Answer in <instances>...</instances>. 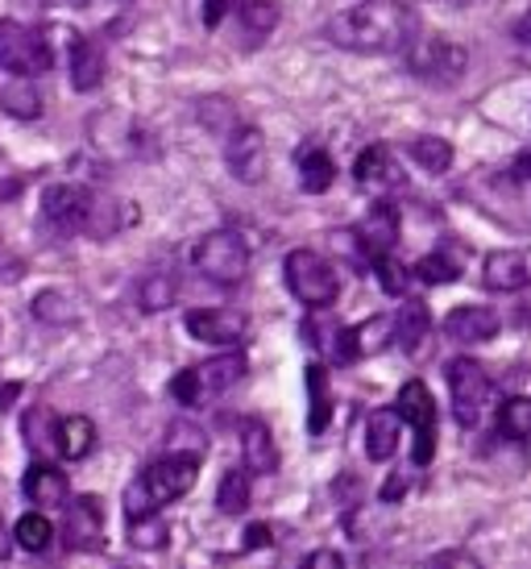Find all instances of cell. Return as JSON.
<instances>
[{
    "instance_id": "cell-1",
    "label": "cell",
    "mask_w": 531,
    "mask_h": 569,
    "mask_svg": "<svg viewBox=\"0 0 531 569\" xmlns=\"http://www.w3.org/2000/svg\"><path fill=\"white\" fill-rule=\"evenodd\" d=\"M329 42L358 54H394L407 50L420 33V17L403 0H365L329 21Z\"/></svg>"
},
{
    "instance_id": "cell-2",
    "label": "cell",
    "mask_w": 531,
    "mask_h": 569,
    "mask_svg": "<svg viewBox=\"0 0 531 569\" xmlns=\"http://www.w3.org/2000/svg\"><path fill=\"white\" fill-rule=\"evenodd\" d=\"M200 458L203 453H167V458L150 461L133 487L126 490V511L129 520H141V516H158V507L183 499L196 478H200Z\"/></svg>"
},
{
    "instance_id": "cell-3",
    "label": "cell",
    "mask_w": 531,
    "mask_h": 569,
    "mask_svg": "<svg viewBox=\"0 0 531 569\" xmlns=\"http://www.w3.org/2000/svg\"><path fill=\"white\" fill-rule=\"evenodd\" d=\"M246 353H220V358H208V362L191 366V370H179L171 379V396L183 403V408H200L208 399L224 396L229 387L246 379Z\"/></svg>"
},
{
    "instance_id": "cell-4",
    "label": "cell",
    "mask_w": 531,
    "mask_h": 569,
    "mask_svg": "<svg viewBox=\"0 0 531 569\" xmlns=\"http://www.w3.org/2000/svg\"><path fill=\"white\" fill-rule=\"evenodd\" d=\"M191 267L200 270L208 283L233 287L250 274V246H246V238L233 233V229H212V233H203V238L196 241Z\"/></svg>"
},
{
    "instance_id": "cell-5",
    "label": "cell",
    "mask_w": 531,
    "mask_h": 569,
    "mask_svg": "<svg viewBox=\"0 0 531 569\" xmlns=\"http://www.w3.org/2000/svg\"><path fill=\"white\" fill-rule=\"evenodd\" d=\"M282 274H287V287L303 308H332L337 296H341V279L324 253L315 250H291L287 262H282Z\"/></svg>"
},
{
    "instance_id": "cell-6",
    "label": "cell",
    "mask_w": 531,
    "mask_h": 569,
    "mask_svg": "<svg viewBox=\"0 0 531 569\" xmlns=\"http://www.w3.org/2000/svg\"><path fill=\"white\" fill-rule=\"evenodd\" d=\"M54 63V50H50L47 33L38 26L13 21V17H0V67L9 76L33 80V76H47Z\"/></svg>"
},
{
    "instance_id": "cell-7",
    "label": "cell",
    "mask_w": 531,
    "mask_h": 569,
    "mask_svg": "<svg viewBox=\"0 0 531 569\" xmlns=\"http://www.w3.org/2000/svg\"><path fill=\"white\" fill-rule=\"evenodd\" d=\"M449 396H453V416L461 428H478L482 425L485 408H490V399H494V382L490 375L482 370V362H473V358H457L449 362Z\"/></svg>"
},
{
    "instance_id": "cell-8",
    "label": "cell",
    "mask_w": 531,
    "mask_h": 569,
    "mask_svg": "<svg viewBox=\"0 0 531 569\" xmlns=\"http://www.w3.org/2000/svg\"><path fill=\"white\" fill-rule=\"evenodd\" d=\"M399 416H403V425L411 428V461L415 466H428V461L437 458V399L432 391L423 387L420 379H411L399 387Z\"/></svg>"
},
{
    "instance_id": "cell-9",
    "label": "cell",
    "mask_w": 531,
    "mask_h": 569,
    "mask_svg": "<svg viewBox=\"0 0 531 569\" xmlns=\"http://www.w3.org/2000/svg\"><path fill=\"white\" fill-rule=\"evenodd\" d=\"M92 208H96V196L88 188H79V183H50L42 191V217L54 233H88V221H92Z\"/></svg>"
},
{
    "instance_id": "cell-10",
    "label": "cell",
    "mask_w": 531,
    "mask_h": 569,
    "mask_svg": "<svg viewBox=\"0 0 531 569\" xmlns=\"http://www.w3.org/2000/svg\"><path fill=\"white\" fill-rule=\"evenodd\" d=\"M63 540L76 553H100L104 549V503L96 495H79L67 503Z\"/></svg>"
},
{
    "instance_id": "cell-11",
    "label": "cell",
    "mask_w": 531,
    "mask_h": 569,
    "mask_svg": "<svg viewBox=\"0 0 531 569\" xmlns=\"http://www.w3.org/2000/svg\"><path fill=\"white\" fill-rule=\"evenodd\" d=\"M411 71L428 83H453L465 71V50L444 38H428L420 47H411Z\"/></svg>"
},
{
    "instance_id": "cell-12",
    "label": "cell",
    "mask_w": 531,
    "mask_h": 569,
    "mask_svg": "<svg viewBox=\"0 0 531 569\" xmlns=\"http://www.w3.org/2000/svg\"><path fill=\"white\" fill-rule=\"evenodd\" d=\"M183 325L196 341H208V346H237L250 329L246 312H237V308H196Z\"/></svg>"
},
{
    "instance_id": "cell-13",
    "label": "cell",
    "mask_w": 531,
    "mask_h": 569,
    "mask_svg": "<svg viewBox=\"0 0 531 569\" xmlns=\"http://www.w3.org/2000/svg\"><path fill=\"white\" fill-rule=\"evenodd\" d=\"M224 162H229V171H233L241 183H258V179L266 174V138H262V129H253V126L233 129L229 150H224Z\"/></svg>"
},
{
    "instance_id": "cell-14",
    "label": "cell",
    "mask_w": 531,
    "mask_h": 569,
    "mask_svg": "<svg viewBox=\"0 0 531 569\" xmlns=\"http://www.w3.org/2000/svg\"><path fill=\"white\" fill-rule=\"evenodd\" d=\"M358 246L365 253H370V262H378V258H391V250L399 246V212H394L387 200L382 204H374L370 212H365V221L358 224Z\"/></svg>"
},
{
    "instance_id": "cell-15",
    "label": "cell",
    "mask_w": 531,
    "mask_h": 569,
    "mask_svg": "<svg viewBox=\"0 0 531 569\" xmlns=\"http://www.w3.org/2000/svg\"><path fill=\"white\" fill-rule=\"evenodd\" d=\"M499 332V312L494 308H482V303H461L444 317V337L449 341H461V346H478V341H490Z\"/></svg>"
},
{
    "instance_id": "cell-16",
    "label": "cell",
    "mask_w": 531,
    "mask_h": 569,
    "mask_svg": "<svg viewBox=\"0 0 531 569\" xmlns=\"http://www.w3.org/2000/svg\"><path fill=\"white\" fill-rule=\"evenodd\" d=\"M353 174H358L361 188L370 191H394L403 188V171H399V162H394L391 146H365L353 162Z\"/></svg>"
},
{
    "instance_id": "cell-17",
    "label": "cell",
    "mask_w": 531,
    "mask_h": 569,
    "mask_svg": "<svg viewBox=\"0 0 531 569\" xmlns=\"http://www.w3.org/2000/svg\"><path fill=\"white\" fill-rule=\"evenodd\" d=\"M21 490H26V499L33 507H63L71 499V482L50 461H33L30 470H26V478H21Z\"/></svg>"
},
{
    "instance_id": "cell-18",
    "label": "cell",
    "mask_w": 531,
    "mask_h": 569,
    "mask_svg": "<svg viewBox=\"0 0 531 569\" xmlns=\"http://www.w3.org/2000/svg\"><path fill=\"white\" fill-rule=\"evenodd\" d=\"M482 283L490 291H523L531 283V262L519 250H494L482 262Z\"/></svg>"
},
{
    "instance_id": "cell-19",
    "label": "cell",
    "mask_w": 531,
    "mask_h": 569,
    "mask_svg": "<svg viewBox=\"0 0 531 569\" xmlns=\"http://www.w3.org/2000/svg\"><path fill=\"white\" fill-rule=\"evenodd\" d=\"M241 453H246L250 475H274L279 470V449H274V437H270L266 420H258V416L241 420Z\"/></svg>"
},
{
    "instance_id": "cell-20",
    "label": "cell",
    "mask_w": 531,
    "mask_h": 569,
    "mask_svg": "<svg viewBox=\"0 0 531 569\" xmlns=\"http://www.w3.org/2000/svg\"><path fill=\"white\" fill-rule=\"evenodd\" d=\"M399 432H403V416L399 408H378L365 420V458L370 461H391L399 449Z\"/></svg>"
},
{
    "instance_id": "cell-21",
    "label": "cell",
    "mask_w": 531,
    "mask_h": 569,
    "mask_svg": "<svg viewBox=\"0 0 531 569\" xmlns=\"http://www.w3.org/2000/svg\"><path fill=\"white\" fill-rule=\"evenodd\" d=\"M104 47L92 42V38H76L71 42V88L76 92H96L100 83H104Z\"/></svg>"
},
{
    "instance_id": "cell-22",
    "label": "cell",
    "mask_w": 531,
    "mask_h": 569,
    "mask_svg": "<svg viewBox=\"0 0 531 569\" xmlns=\"http://www.w3.org/2000/svg\"><path fill=\"white\" fill-rule=\"evenodd\" d=\"M295 171H299V188L320 196V191L332 188V179H337V162H332V154L324 150V146L303 142L295 150Z\"/></svg>"
},
{
    "instance_id": "cell-23",
    "label": "cell",
    "mask_w": 531,
    "mask_h": 569,
    "mask_svg": "<svg viewBox=\"0 0 531 569\" xmlns=\"http://www.w3.org/2000/svg\"><path fill=\"white\" fill-rule=\"evenodd\" d=\"M21 432H26V445H30L38 458L59 453V416H54L50 408H30V411H26Z\"/></svg>"
},
{
    "instance_id": "cell-24",
    "label": "cell",
    "mask_w": 531,
    "mask_h": 569,
    "mask_svg": "<svg viewBox=\"0 0 531 569\" xmlns=\"http://www.w3.org/2000/svg\"><path fill=\"white\" fill-rule=\"evenodd\" d=\"M126 224H138V204H121V200H109V196H96L88 238H112Z\"/></svg>"
},
{
    "instance_id": "cell-25",
    "label": "cell",
    "mask_w": 531,
    "mask_h": 569,
    "mask_svg": "<svg viewBox=\"0 0 531 569\" xmlns=\"http://www.w3.org/2000/svg\"><path fill=\"white\" fill-rule=\"evenodd\" d=\"M432 329V312H428V303L423 300H407L399 308V317H394V341L411 353V349H420V341L428 337Z\"/></svg>"
},
{
    "instance_id": "cell-26",
    "label": "cell",
    "mask_w": 531,
    "mask_h": 569,
    "mask_svg": "<svg viewBox=\"0 0 531 569\" xmlns=\"http://www.w3.org/2000/svg\"><path fill=\"white\" fill-rule=\"evenodd\" d=\"M96 449V425L88 416H67L59 420V453L67 461H83Z\"/></svg>"
},
{
    "instance_id": "cell-27",
    "label": "cell",
    "mask_w": 531,
    "mask_h": 569,
    "mask_svg": "<svg viewBox=\"0 0 531 569\" xmlns=\"http://www.w3.org/2000/svg\"><path fill=\"white\" fill-rule=\"evenodd\" d=\"M233 13H237V21L250 30V42L270 38L274 26H279V4H274V0H233Z\"/></svg>"
},
{
    "instance_id": "cell-28",
    "label": "cell",
    "mask_w": 531,
    "mask_h": 569,
    "mask_svg": "<svg viewBox=\"0 0 531 569\" xmlns=\"http://www.w3.org/2000/svg\"><path fill=\"white\" fill-rule=\"evenodd\" d=\"M308 396H312V416H308V432L320 437L332 420V396H329V370L320 362L308 366Z\"/></svg>"
},
{
    "instance_id": "cell-29",
    "label": "cell",
    "mask_w": 531,
    "mask_h": 569,
    "mask_svg": "<svg viewBox=\"0 0 531 569\" xmlns=\"http://www.w3.org/2000/svg\"><path fill=\"white\" fill-rule=\"evenodd\" d=\"M179 296V283H174L171 270H154L138 283V308L141 312H167Z\"/></svg>"
},
{
    "instance_id": "cell-30",
    "label": "cell",
    "mask_w": 531,
    "mask_h": 569,
    "mask_svg": "<svg viewBox=\"0 0 531 569\" xmlns=\"http://www.w3.org/2000/svg\"><path fill=\"white\" fill-rule=\"evenodd\" d=\"M415 279H423V283H453V279H461V253L449 250V246L423 253L415 262Z\"/></svg>"
},
{
    "instance_id": "cell-31",
    "label": "cell",
    "mask_w": 531,
    "mask_h": 569,
    "mask_svg": "<svg viewBox=\"0 0 531 569\" xmlns=\"http://www.w3.org/2000/svg\"><path fill=\"white\" fill-rule=\"evenodd\" d=\"M0 109L9 112V117H17V121H33V117H42V96L26 80L9 83V88L0 92Z\"/></svg>"
},
{
    "instance_id": "cell-32",
    "label": "cell",
    "mask_w": 531,
    "mask_h": 569,
    "mask_svg": "<svg viewBox=\"0 0 531 569\" xmlns=\"http://www.w3.org/2000/svg\"><path fill=\"white\" fill-rule=\"evenodd\" d=\"M499 432L507 441H531V399L515 396L499 408Z\"/></svg>"
},
{
    "instance_id": "cell-33",
    "label": "cell",
    "mask_w": 531,
    "mask_h": 569,
    "mask_svg": "<svg viewBox=\"0 0 531 569\" xmlns=\"http://www.w3.org/2000/svg\"><path fill=\"white\" fill-rule=\"evenodd\" d=\"M217 507L224 516H241L250 507V470H229L217 487Z\"/></svg>"
},
{
    "instance_id": "cell-34",
    "label": "cell",
    "mask_w": 531,
    "mask_h": 569,
    "mask_svg": "<svg viewBox=\"0 0 531 569\" xmlns=\"http://www.w3.org/2000/svg\"><path fill=\"white\" fill-rule=\"evenodd\" d=\"M50 540H54V523L47 520V511H30L17 520V545L26 553H42Z\"/></svg>"
},
{
    "instance_id": "cell-35",
    "label": "cell",
    "mask_w": 531,
    "mask_h": 569,
    "mask_svg": "<svg viewBox=\"0 0 531 569\" xmlns=\"http://www.w3.org/2000/svg\"><path fill=\"white\" fill-rule=\"evenodd\" d=\"M411 159L420 162L428 174H444L453 167V146L444 142V138H415L411 142Z\"/></svg>"
},
{
    "instance_id": "cell-36",
    "label": "cell",
    "mask_w": 531,
    "mask_h": 569,
    "mask_svg": "<svg viewBox=\"0 0 531 569\" xmlns=\"http://www.w3.org/2000/svg\"><path fill=\"white\" fill-rule=\"evenodd\" d=\"M171 540V523L162 516H141V520H129V545L133 549H162Z\"/></svg>"
},
{
    "instance_id": "cell-37",
    "label": "cell",
    "mask_w": 531,
    "mask_h": 569,
    "mask_svg": "<svg viewBox=\"0 0 531 569\" xmlns=\"http://www.w3.org/2000/svg\"><path fill=\"white\" fill-rule=\"evenodd\" d=\"M33 317L42 320V325H71L76 312H71V303H67L63 291H42V296L33 300Z\"/></svg>"
},
{
    "instance_id": "cell-38",
    "label": "cell",
    "mask_w": 531,
    "mask_h": 569,
    "mask_svg": "<svg viewBox=\"0 0 531 569\" xmlns=\"http://www.w3.org/2000/svg\"><path fill=\"white\" fill-rule=\"evenodd\" d=\"M374 274H378V283H382V291H387V296H403V291H407V267H399V262H394V253H391V258H378Z\"/></svg>"
},
{
    "instance_id": "cell-39",
    "label": "cell",
    "mask_w": 531,
    "mask_h": 569,
    "mask_svg": "<svg viewBox=\"0 0 531 569\" xmlns=\"http://www.w3.org/2000/svg\"><path fill=\"white\" fill-rule=\"evenodd\" d=\"M428 569H482V561L461 553V549H444V553H437L428 561Z\"/></svg>"
},
{
    "instance_id": "cell-40",
    "label": "cell",
    "mask_w": 531,
    "mask_h": 569,
    "mask_svg": "<svg viewBox=\"0 0 531 569\" xmlns=\"http://www.w3.org/2000/svg\"><path fill=\"white\" fill-rule=\"evenodd\" d=\"M233 13V0H203V26L220 30V21Z\"/></svg>"
},
{
    "instance_id": "cell-41",
    "label": "cell",
    "mask_w": 531,
    "mask_h": 569,
    "mask_svg": "<svg viewBox=\"0 0 531 569\" xmlns=\"http://www.w3.org/2000/svg\"><path fill=\"white\" fill-rule=\"evenodd\" d=\"M299 569H344V557L332 553V549H315V553L303 557V566Z\"/></svg>"
},
{
    "instance_id": "cell-42",
    "label": "cell",
    "mask_w": 531,
    "mask_h": 569,
    "mask_svg": "<svg viewBox=\"0 0 531 569\" xmlns=\"http://www.w3.org/2000/svg\"><path fill=\"white\" fill-rule=\"evenodd\" d=\"M262 545H270V528H266V523H253L250 532H246V549H262Z\"/></svg>"
},
{
    "instance_id": "cell-43",
    "label": "cell",
    "mask_w": 531,
    "mask_h": 569,
    "mask_svg": "<svg viewBox=\"0 0 531 569\" xmlns=\"http://www.w3.org/2000/svg\"><path fill=\"white\" fill-rule=\"evenodd\" d=\"M515 38L523 42V47H531V9L515 21Z\"/></svg>"
},
{
    "instance_id": "cell-44",
    "label": "cell",
    "mask_w": 531,
    "mask_h": 569,
    "mask_svg": "<svg viewBox=\"0 0 531 569\" xmlns=\"http://www.w3.org/2000/svg\"><path fill=\"white\" fill-rule=\"evenodd\" d=\"M9 553V549H4V520H0V557Z\"/></svg>"
},
{
    "instance_id": "cell-45",
    "label": "cell",
    "mask_w": 531,
    "mask_h": 569,
    "mask_svg": "<svg viewBox=\"0 0 531 569\" xmlns=\"http://www.w3.org/2000/svg\"><path fill=\"white\" fill-rule=\"evenodd\" d=\"M523 317H528V320H531V303H528V312H523Z\"/></svg>"
}]
</instances>
